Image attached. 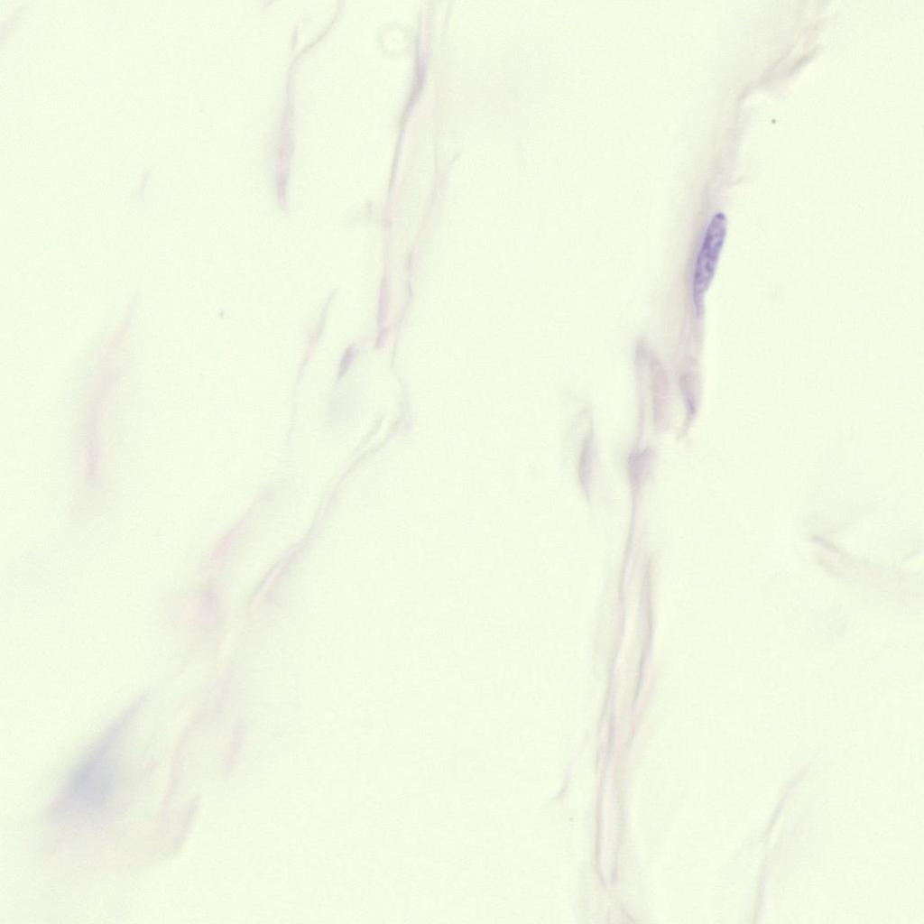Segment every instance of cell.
I'll return each instance as SVG.
<instances>
[{"label": "cell", "mask_w": 924, "mask_h": 924, "mask_svg": "<svg viewBox=\"0 0 924 924\" xmlns=\"http://www.w3.org/2000/svg\"><path fill=\"white\" fill-rule=\"evenodd\" d=\"M725 234L726 218L723 213H716L708 224L695 264L692 290L698 309L714 277Z\"/></svg>", "instance_id": "2"}, {"label": "cell", "mask_w": 924, "mask_h": 924, "mask_svg": "<svg viewBox=\"0 0 924 924\" xmlns=\"http://www.w3.org/2000/svg\"><path fill=\"white\" fill-rule=\"evenodd\" d=\"M121 725L113 726L75 763L51 807L52 820H86L108 806L119 779Z\"/></svg>", "instance_id": "1"}]
</instances>
